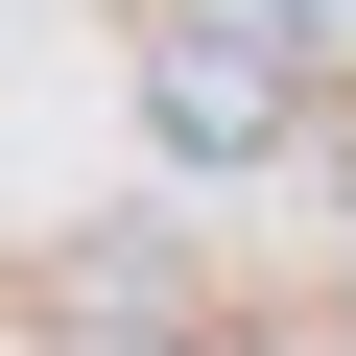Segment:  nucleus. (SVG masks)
<instances>
[{
    "label": "nucleus",
    "instance_id": "nucleus-2",
    "mask_svg": "<svg viewBox=\"0 0 356 356\" xmlns=\"http://www.w3.org/2000/svg\"><path fill=\"white\" fill-rule=\"evenodd\" d=\"M332 191H356V119H332Z\"/></svg>",
    "mask_w": 356,
    "mask_h": 356
},
{
    "label": "nucleus",
    "instance_id": "nucleus-1",
    "mask_svg": "<svg viewBox=\"0 0 356 356\" xmlns=\"http://www.w3.org/2000/svg\"><path fill=\"white\" fill-rule=\"evenodd\" d=\"M143 119H166V166H261V143H309V48L285 24H166Z\"/></svg>",
    "mask_w": 356,
    "mask_h": 356
}]
</instances>
